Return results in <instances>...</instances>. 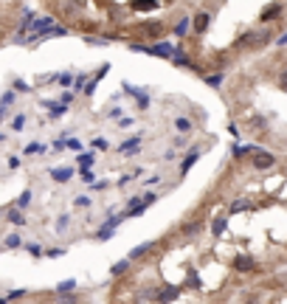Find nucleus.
<instances>
[{
    "instance_id": "f257e3e1",
    "label": "nucleus",
    "mask_w": 287,
    "mask_h": 304,
    "mask_svg": "<svg viewBox=\"0 0 287 304\" xmlns=\"http://www.w3.org/2000/svg\"><path fill=\"white\" fill-rule=\"evenodd\" d=\"M273 40H276V37H273V28H268V26L251 28V31H245V34L239 37L236 48H245V51H256V48H265V45H270Z\"/></svg>"
},
{
    "instance_id": "1a4fd4ad",
    "label": "nucleus",
    "mask_w": 287,
    "mask_h": 304,
    "mask_svg": "<svg viewBox=\"0 0 287 304\" xmlns=\"http://www.w3.org/2000/svg\"><path fill=\"white\" fill-rule=\"evenodd\" d=\"M43 107H48V116H51V119H59V116H65L70 110V105H65L59 99H45Z\"/></svg>"
},
{
    "instance_id": "79ce46f5",
    "label": "nucleus",
    "mask_w": 287,
    "mask_h": 304,
    "mask_svg": "<svg viewBox=\"0 0 287 304\" xmlns=\"http://www.w3.org/2000/svg\"><path fill=\"white\" fill-rule=\"evenodd\" d=\"M28 290H11V293H6V302H17V299H26Z\"/></svg>"
},
{
    "instance_id": "9d476101",
    "label": "nucleus",
    "mask_w": 287,
    "mask_h": 304,
    "mask_svg": "<svg viewBox=\"0 0 287 304\" xmlns=\"http://www.w3.org/2000/svg\"><path fill=\"white\" fill-rule=\"evenodd\" d=\"M200 158H203V149H200V147H191V149H189V155L180 161V175H189V169L197 164Z\"/></svg>"
},
{
    "instance_id": "49530a36",
    "label": "nucleus",
    "mask_w": 287,
    "mask_h": 304,
    "mask_svg": "<svg viewBox=\"0 0 287 304\" xmlns=\"http://www.w3.org/2000/svg\"><path fill=\"white\" fill-rule=\"evenodd\" d=\"M96 87H99V82H96V79H87V85H85V96H93V93H96Z\"/></svg>"
},
{
    "instance_id": "13d9d810",
    "label": "nucleus",
    "mask_w": 287,
    "mask_h": 304,
    "mask_svg": "<svg viewBox=\"0 0 287 304\" xmlns=\"http://www.w3.org/2000/svg\"><path fill=\"white\" fill-rule=\"evenodd\" d=\"M3 116H6V107L0 105V122H3Z\"/></svg>"
},
{
    "instance_id": "2eb2a0df",
    "label": "nucleus",
    "mask_w": 287,
    "mask_h": 304,
    "mask_svg": "<svg viewBox=\"0 0 287 304\" xmlns=\"http://www.w3.org/2000/svg\"><path fill=\"white\" fill-rule=\"evenodd\" d=\"M130 268H132V259H130V256H124V259H118L113 268H110V276L118 279V276H124V273H127Z\"/></svg>"
},
{
    "instance_id": "a878e982",
    "label": "nucleus",
    "mask_w": 287,
    "mask_h": 304,
    "mask_svg": "<svg viewBox=\"0 0 287 304\" xmlns=\"http://www.w3.org/2000/svg\"><path fill=\"white\" fill-rule=\"evenodd\" d=\"M79 178H82V183H87V186H90V183L96 181V172L90 169V166H79Z\"/></svg>"
},
{
    "instance_id": "473e14b6",
    "label": "nucleus",
    "mask_w": 287,
    "mask_h": 304,
    "mask_svg": "<svg viewBox=\"0 0 287 304\" xmlns=\"http://www.w3.org/2000/svg\"><path fill=\"white\" fill-rule=\"evenodd\" d=\"M76 161H79V166H93L96 164V155H93V152H79Z\"/></svg>"
},
{
    "instance_id": "c85d7f7f",
    "label": "nucleus",
    "mask_w": 287,
    "mask_h": 304,
    "mask_svg": "<svg viewBox=\"0 0 287 304\" xmlns=\"http://www.w3.org/2000/svg\"><path fill=\"white\" fill-rule=\"evenodd\" d=\"M203 79H206V85H209V87H220L223 82H226L223 70H220V73H209V76H203Z\"/></svg>"
},
{
    "instance_id": "2f4dec72",
    "label": "nucleus",
    "mask_w": 287,
    "mask_h": 304,
    "mask_svg": "<svg viewBox=\"0 0 287 304\" xmlns=\"http://www.w3.org/2000/svg\"><path fill=\"white\" fill-rule=\"evenodd\" d=\"M73 206H76V209H90L93 200L87 197V194H76V197H73Z\"/></svg>"
},
{
    "instance_id": "e433bc0d",
    "label": "nucleus",
    "mask_w": 287,
    "mask_h": 304,
    "mask_svg": "<svg viewBox=\"0 0 287 304\" xmlns=\"http://www.w3.org/2000/svg\"><path fill=\"white\" fill-rule=\"evenodd\" d=\"M14 90L17 93H31V85H28L26 79H14Z\"/></svg>"
},
{
    "instance_id": "c756f323",
    "label": "nucleus",
    "mask_w": 287,
    "mask_h": 304,
    "mask_svg": "<svg viewBox=\"0 0 287 304\" xmlns=\"http://www.w3.org/2000/svg\"><path fill=\"white\" fill-rule=\"evenodd\" d=\"M73 290H76V279H65L57 285V293H73Z\"/></svg>"
},
{
    "instance_id": "aec40b11",
    "label": "nucleus",
    "mask_w": 287,
    "mask_h": 304,
    "mask_svg": "<svg viewBox=\"0 0 287 304\" xmlns=\"http://www.w3.org/2000/svg\"><path fill=\"white\" fill-rule=\"evenodd\" d=\"M183 287H189V290H200L203 287V279L194 273V270H189V276H186V282H183Z\"/></svg>"
},
{
    "instance_id": "864d4df0",
    "label": "nucleus",
    "mask_w": 287,
    "mask_h": 304,
    "mask_svg": "<svg viewBox=\"0 0 287 304\" xmlns=\"http://www.w3.org/2000/svg\"><path fill=\"white\" fill-rule=\"evenodd\" d=\"M279 87H282V90H287V70L279 76Z\"/></svg>"
},
{
    "instance_id": "412c9836",
    "label": "nucleus",
    "mask_w": 287,
    "mask_h": 304,
    "mask_svg": "<svg viewBox=\"0 0 287 304\" xmlns=\"http://www.w3.org/2000/svg\"><path fill=\"white\" fill-rule=\"evenodd\" d=\"M43 152H48V147H45V144H40V141H31V144L23 149V155H43Z\"/></svg>"
},
{
    "instance_id": "f8f14e48",
    "label": "nucleus",
    "mask_w": 287,
    "mask_h": 304,
    "mask_svg": "<svg viewBox=\"0 0 287 304\" xmlns=\"http://www.w3.org/2000/svg\"><path fill=\"white\" fill-rule=\"evenodd\" d=\"M48 175H51L54 183H68L70 178H73V166H54Z\"/></svg>"
},
{
    "instance_id": "cd10ccee",
    "label": "nucleus",
    "mask_w": 287,
    "mask_h": 304,
    "mask_svg": "<svg viewBox=\"0 0 287 304\" xmlns=\"http://www.w3.org/2000/svg\"><path fill=\"white\" fill-rule=\"evenodd\" d=\"M85 85H87V73H76V76H73V85H70V90H73V93H79V90H85Z\"/></svg>"
},
{
    "instance_id": "5fc2aeb1",
    "label": "nucleus",
    "mask_w": 287,
    "mask_h": 304,
    "mask_svg": "<svg viewBox=\"0 0 287 304\" xmlns=\"http://www.w3.org/2000/svg\"><path fill=\"white\" fill-rule=\"evenodd\" d=\"M107 116H110V119H121V107H113Z\"/></svg>"
},
{
    "instance_id": "4468645a",
    "label": "nucleus",
    "mask_w": 287,
    "mask_h": 304,
    "mask_svg": "<svg viewBox=\"0 0 287 304\" xmlns=\"http://www.w3.org/2000/svg\"><path fill=\"white\" fill-rule=\"evenodd\" d=\"M226 231H228V214H217V217L211 220V234L223 237Z\"/></svg>"
},
{
    "instance_id": "5701e85b",
    "label": "nucleus",
    "mask_w": 287,
    "mask_h": 304,
    "mask_svg": "<svg viewBox=\"0 0 287 304\" xmlns=\"http://www.w3.org/2000/svg\"><path fill=\"white\" fill-rule=\"evenodd\" d=\"M200 231H203L200 220H194V223H186V226H183V237H194V234H200Z\"/></svg>"
},
{
    "instance_id": "b1692460",
    "label": "nucleus",
    "mask_w": 287,
    "mask_h": 304,
    "mask_svg": "<svg viewBox=\"0 0 287 304\" xmlns=\"http://www.w3.org/2000/svg\"><path fill=\"white\" fill-rule=\"evenodd\" d=\"M113 237H115V228H110V226H102L96 231V240H99V243H107V240H113Z\"/></svg>"
},
{
    "instance_id": "4be33fe9",
    "label": "nucleus",
    "mask_w": 287,
    "mask_h": 304,
    "mask_svg": "<svg viewBox=\"0 0 287 304\" xmlns=\"http://www.w3.org/2000/svg\"><path fill=\"white\" fill-rule=\"evenodd\" d=\"M135 302H158V287H152V290H138V293H135Z\"/></svg>"
},
{
    "instance_id": "c9c22d12",
    "label": "nucleus",
    "mask_w": 287,
    "mask_h": 304,
    "mask_svg": "<svg viewBox=\"0 0 287 304\" xmlns=\"http://www.w3.org/2000/svg\"><path fill=\"white\" fill-rule=\"evenodd\" d=\"M26 251L34 256V259H40V256H45V251H43V245H37V243H28L26 245Z\"/></svg>"
},
{
    "instance_id": "09e8293b",
    "label": "nucleus",
    "mask_w": 287,
    "mask_h": 304,
    "mask_svg": "<svg viewBox=\"0 0 287 304\" xmlns=\"http://www.w3.org/2000/svg\"><path fill=\"white\" fill-rule=\"evenodd\" d=\"M177 158H180L177 147H174V149H166V152H164V161H177Z\"/></svg>"
},
{
    "instance_id": "ddd939ff",
    "label": "nucleus",
    "mask_w": 287,
    "mask_h": 304,
    "mask_svg": "<svg viewBox=\"0 0 287 304\" xmlns=\"http://www.w3.org/2000/svg\"><path fill=\"white\" fill-rule=\"evenodd\" d=\"M6 223H11V226H26L28 220L23 217V209H20V206H11V209H6Z\"/></svg>"
},
{
    "instance_id": "7ed1b4c3",
    "label": "nucleus",
    "mask_w": 287,
    "mask_h": 304,
    "mask_svg": "<svg viewBox=\"0 0 287 304\" xmlns=\"http://www.w3.org/2000/svg\"><path fill=\"white\" fill-rule=\"evenodd\" d=\"M172 54H174L172 40H158L155 45H149V48H147V57H161V60H172Z\"/></svg>"
},
{
    "instance_id": "603ef678",
    "label": "nucleus",
    "mask_w": 287,
    "mask_h": 304,
    "mask_svg": "<svg viewBox=\"0 0 287 304\" xmlns=\"http://www.w3.org/2000/svg\"><path fill=\"white\" fill-rule=\"evenodd\" d=\"M273 43H276V45H279V48H282V45H287V31H285V34H279V37H276V40H273Z\"/></svg>"
},
{
    "instance_id": "a19ab883",
    "label": "nucleus",
    "mask_w": 287,
    "mask_h": 304,
    "mask_svg": "<svg viewBox=\"0 0 287 304\" xmlns=\"http://www.w3.org/2000/svg\"><path fill=\"white\" fill-rule=\"evenodd\" d=\"M107 73H110V62H105V65H102V68L96 70V73H93V79H96V82H102V79H105Z\"/></svg>"
},
{
    "instance_id": "bf43d9fd",
    "label": "nucleus",
    "mask_w": 287,
    "mask_h": 304,
    "mask_svg": "<svg viewBox=\"0 0 287 304\" xmlns=\"http://www.w3.org/2000/svg\"><path fill=\"white\" fill-rule=\"evenodd\" d=\"M285 287H287V273H285Z\"/></svg>"
},
{
    "instance_id": "3c124183",
    "label": "nucleus",
    "mask_w": 287,
    "mask_h": 304,
    "mask_svg": "<svg viewBox=\"0 0 287 304\" xmlns=\"http://www.w3.org/2000/svg\"><path fill=\"white\" fill-rule=\"evenodd\" d=\"M59 102H65V105H70V102H73V90H70V87H65V93L59 96Z\"/></svg>"
},
{
    "instance_id": "ea45409f",
    "label": "nucleus",
    "mask_w": 287,
    "mask_h": 304,
    "mask_svg": "<svg viewBox=\"0 0 287 304\" xmlns=\"http://www.w3.org/2000/svg\"><path fill=\"white\" fill-rule=\"evenodd\" d=\"M251 209V203H248V200H236L234 206H231V214H236V211H248Z\"/></svg>"
},
{
    "instance_id": "6ab92c4d",
    "label": "nucleus",
    "mask_w": 287,
    "mask_h": 304,
    "mask_svg": "<svg viewBox=\"0 0 287 304\" xmlns=\"http://www.w3.org/2000/svg\"><path fill=\"white\" fill-rule=\"evenodd\" d=\"M3 248H9V251H17V248H23V237H20V234H9L6 240H3Z\"/></svg>"
},
{
    "instance_id": "393cba45",
    "label": "nucleus",
    "mask_w": 287,
    "mask_h": 304,
    "mask_svg": "<svg viewBox=\"0 0 287 304\" xmlns=\"http://www.w3.org/2000/svg\"><path fill=\"white\" fill-rule=\"evenodd\" d=\"M248 130H251V132H265V130H268V122H265V116H256V119L248 124Z\"/></svg>"
},
{
    "instance_id": "4d7b16f0",
    "label": "nucleus",
    "mask_w": 287,
    "mask_h": 304,
    "mask_svg": "<svg viewBox=\"0 0 287 304\" xmlns=\"http://www.w3.org/2000/svg\"><path fill=\"white\" fill-rule=\"evenodd\" d=\"M20 166V158H9V169H17Z\"/></svg>"
},
{
    "instance_id": "a211bd4d",
    "label": "nucleus",
    "mask_w": 287,
    "mask_h": 304,
    "mask_svg": "<svg viewBox=\"0 0 287 304\" xmlns=\"http://www.w3.org/2000/svg\"><path fill=\"white\" fill-rule=\"evenodd\" d=\"M174 130L180 132V135H189V132H191V119H186V116H177V119H174Z\"/></svg>"
},
{
    "instance_id": "20e7f679",
    "label": "nucleus",
    "mask_w": 287,
    "mask_h": 304,
    "mask_svg": "<svg viewBox=\"0 0 287 304\" xmlns=\"http://www.w3.org/2000/svg\"><path fill=\"white\" fill-rule=\"evenodd\" d=\"M253 169H259V172H265V169H273L276 166V158L270 155V152H265V149H256L253 152Z\"/></svg>"
},
{
    "instance_id": "7c9ffc66",
    "label": "nucleus",
    "mask_w": 287,
    "mask_h": 304,
    "mask_svg": "<svg viewBox=\"0 0 287 304\" xmlns=\"http://www.w3.org/2000/svg\"><path fill=\"white\" fill-rule=\"evenodd\" d=\"M31 197H34V194H31V189L20 191V197H17V203H14V206H20V209H28V206H31Z\"/></svg>"
},
{
    "instance_id": "423d86ee",
    "label": "nucleus",
    "mask_w": 287,
    "mask_h": 304,
    "mask_svg": "<svg viewBox=\"0 0 287 304\" xmlns=\"http://www.w3.org/2000/svg\"><path fill=\"white\" fill-rule=\"evenodd\" d=\"M183 296L180 285H161L158 287V302H177Z\"/></svg>"
},
{
    "instance_id": "72a5a7b5",
    "label": "nucleus",
    "mask_w": 287,
    "mask_h": 304,
    "mask_svg": "<svg viewBox=\"0 0 287 304\" xmlns=\"http://www.w3.org/2000/svg\"><path fill=\"white\" fill-rule=\"evenodd\" d=\"M57 82H59V87H70V85H73V73H70V70L57 73Z\"/></svg>"
},
{
    "instance_id": "9b49d317",
    "label": "nucleus",
    "mask_w": 287,
    "mask_h": 304,
    "mask_svg": "<svg viewBox=\"0 0 287 304\" xmlns=\"http://www.w3.org/2000/svg\"><path fill=\"white\" fill-rule=\"evenodd\" d=\"M149 251H155V240H147V243L135 245V248H132V251L127 253V256H130L132 262H138V259H144V256H147Z\"/></svg>"
},
{
    "instance_id": "6e6552de",
    "label": "nucleus",
    "mask_w": 287,
    "mask_h": 304,
    "mask_svg": "<svg viewBox=\"0 0 287 304\" xmlns=\"http://www.w3.org/2000/svg\"><path fill=\"white\" fill-rule=\"evenodd\" d=\"M138 152H141V132H135L130 141H124L118 147V155H127V158H135Z\"/></svg>"
},
{
    "instance_id": "f03ea898",
    "label": "nucleus",
    "mask_w": 287,
    "mask_h": 304,
    "mask_svg": "<svg viewBox=\"0 0 287 304\" xmlns=\"http://www.w3.org/2000/svg\"><path fill=\"white\" fill-rule=\"evenodd\" d=\"M282 14H285V3H282V0H276V3H268V6L259 11V23H262V26H270V23L282 20Z\"/></svg>"
},
{
    "instance_id": "de8ad7c7",
    "label": "nucleus",
    "mask_w": 287,
    "mask_h": 304,
    "mask_svg": "<svg viewBox=\"0 0 287 304\" xmlns=\"http://www.w3.org/2000/svg\"><path fill=\"white\" fill-rule=\"evenodd\" d=\"M93 149H110V141L107 138H93Z\"/></svg>"
},
{
    "instance_id": "a18cd8bd",
    "label": "nucleus",
    "mask_w": 287,
    "mask_h": 304,
    "mask_svg": "<svg viewBox=\"0 0 287 304\" xmlns=\"http://www.w3.org/2000/svg\"><path fill=\"white\" fill-rule=\"evenodd\" d=\"M90 189H93V191H105V189H110V183H107V181H93V183H90Z\"/></svg>"
},
{
    "instance_id": "dca6fc26",
    "label": "nucleus",
    "mask_w": 287,
    "mask_h": 304,
    "mask_svg": "<svg viewBox=\"0 0 287 304\" xmlns=\"http://www.w3.org/2000/svg\"><path fill=\"white\" fill-rule=\"evenodd\" d=\"M144 34L149 37V40H161V34H164V26L161 23H144Z\"/></svg>"
},
{
    "instance_id": "37998d69",
    "label": "nucleus",
    "mask_w": 287,
    "mask_h": 304,
    "mask_svg": "<svg viewBox=\"0 0 287 304\" xmlns=\"http://www.w3.org/2000/svg\"><path fill=\"white\" fill-rule=\"evenodd\" d=\"M0 105H3V107H9V105H14V93H11V90H6V93L0 96Z\"/></svg>"
},
{
    "instance_id": "6e6d98bb",
    "label": "nucleus",
    "mask_w": 287,
    "mask_h": 304,
    "mask_svg": "<svg viewBox=\"0 0 287 304\" xmlns=\"http://www.w3.org/2000/svg\"><path fill=\"white\" fill-rule=\"evenodd\" d=\"M228 132H231L234 138H239V127H236V124H228Z\"/></svg>"
},
{
    "instance_id": "4c0bfd02",
    "label": "nucleus",
    "mask_w": 287,
    "mask_h": 304,
    "mask_svg": "<svg viewBox=\"0 0 287 304\" xmlns=\"http://www.w3.org/2000/svg\"><path fill=\"white\" fill-rule=\"evenodd\" d=\"M141 200H144L147 206H155L158 200H161V194H158V191H147V194H141Z\"/></svg>"
},
{
    "instance_id": "8fccbe9b",
    "label": "nucleus",
    "mask_w": 287,
    "mask_h": 304,
    "mask_svg": "<svg viewBox=\"0 0 287 304\" xmlns=\"http://www.w3.org/2000/svg\"><path fill=\"white\" fill-rule=\"evenodd\" d=\"M65 147H68V149H76V152H79V149H82V141H76V138H65Z\"/></svg>"
},
{
    "instance_id": "f704fd0d",
    "label": "nucleus",
    "mask_w": 287,
    "mask_h": 304,
    "mask_svg": "<svg viewBox=\"0 0 287 304\" xmlns=\"http://www.w3.org/2000/svg\"><path fill=\"white\" fill-rule=\"evenodd\" d=\"M70 228V214H59V217H57V231H68Z\"/></svg>"
},
{
    "instance_id": "c03bdc74",
    "label": "nucleus",
    "mask_w": 287,
    "mask_h": 304,
    "mask_svg": "<svg viewBox=\"0 0 287 304\" xmlns=\"http://www.w3.org/2000/svg\"><path fill=\"white\" fill-rule=\"evenodd\" d=\"M45 256H51V259H59V256H65V248H48V251H45Z\"/></svg>"
},
{
    "instance_id": "39448f33",
    "label": "nucleus",
    "mask_w": 287,
    "mask_h": 304,
    "mask_svg": "<svg viewBox=\"0 0 287 304\" xmlns=\"http://www.w3.org/2000/svg\"><path fill=\"white\" fill-rule=\"evenodd\" d=\"M231 265H234V270H239V273H251V270H256V259H253L251 253H236L234 259H231Z\"/></svg>"
},
{
    "instance_id": "f3484780",
    "label": "nucleus",
    "mask_w": 287,
    "mask_h": 304,
    "mask_svg": "<svg viewBox=\"0 0 287 304\" xmlns=\"http://www.w3.org/2000/svg\"><path fill=\"white\" fill-rule=\"evenodd\" d=\"M130 6L135 11H155L158 9V0H132Z\"/></svg>"
},
{
    "instance_id": "bb28decb",
    "label": "nucleus",
    "mask_w": 287,
    "mask_h": 304,
    "mask_svg": "<svg viewBox=\"0 0 287 304\" xmlns=\"http://www.w3.org/2000/svg\"><path fill=\"white\" fill-rule=\"evenodd\" d=\"M189 26H191V20L189 17H180V20H177V26H174V37H186Z\"/></svg>"
},
{
    "instance_id": "58836bf2",
    "label": "nucleus",
    "mask_w": 287,
    "mask_h": 304,
    "mask_svg": "<svg viewBox=\"0 0 287 304\" xmlns=\"http://www.w3.org/2000/svg\"><path fill=\"white\" fill-rule=\"evenodd\" d=\"M23 127H26V116L20 113V116H14V122H11V130H14V132H20Z\"/></svg>"
},
{
    "instance_id": "0eeeda50",
    "label": "nucleus",
    "mask_w": 287,
    "mask_h": 304,
    "mask_svg": "<svg viewBox=\"0 0 287 304\" xmlns=\"http://www.w3.org/2000/svg\"><path fill=\"white\" fill-rule=\"evenodd\" d=\"M209 26H211V14L209 11H197V14L191 17V31H194V34H206Z\"/></svg>"
}]
</instances>
